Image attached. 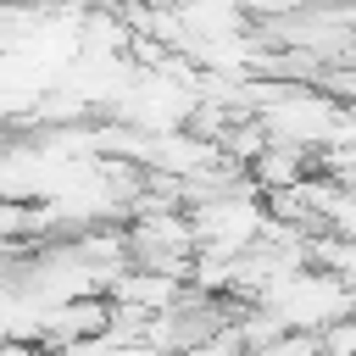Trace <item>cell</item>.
I'll return each mask as SVG.
<instances>
[{
	"mask_svg": "<svg viewBox=\"0 0 356 356\" xmlns=\"http://www.w3.org/2000/svg\"><path fill=\"white\" fill-rule=\"evenodd\" d=\"M122 6H172V0H122Z\"/></svg>",
	"mask_w": 356,
	"mask_h": 356,
	"instance_id": "obj_4",
	"label": "cell"
},
{
	"mask_svg": "<svg viewBox=\"0 0 356 356\" xmlns=\"http://www.w3.org/2000/svg\"><path fill=\"white\" fill-rule=\"evenodd\" d=\"M117 306H128V312H139V317H156V312H172L184 295H189V278H178V273H161V267H145V261H134V267H122L117 278H111V289H106Z\"/></svg>",
	"mask_w": 356,
	"mask_h": 356,
	"instance_id": "obj_1",
	"label": "cell"
},
{
	"mask_svg": "<svg viewBox=\"0 0 356 356\" xmlns=\"http://www.w3.org/2000/svg\"><path fill=\"white\" fill-rule=\"evenodd\" d=\"M250 178L261 184V195H267V189H289V184H300V178H306V145H284V139H273V145L250 161Z\"/></svg>",
	"mask_w": 356,
	"mask_h": 356,
	"instance_id": "obj_2",
	"label": "cell"
},
{
	"mask_svg": "<svg viewBox=\"0 0 356 356\" xmlns=\"http://www.w3.org/2000/svg\"><path fill=\"white\" fill-rule=\"evenodd\" d=\"M0 356H44V345L39 339H17V334H6V350Z\"/></svg>",
	"mask_w": 356,
	"mask_h": 356,
	"instance_id": "obj_3",
	"label": "cell"
}]
</instances>
